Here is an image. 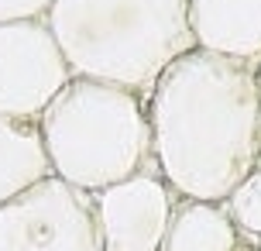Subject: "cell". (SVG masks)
Masks as SVG:
<instances>
[{
	"label": "cell",
	"mask_w": 261,
	"mask_h": 251,
	"mask_svg": "<svg viewBox=\"0 0 261 251\" xmlns=\"http://www.w3.org/2000/svg\"><path fill=\"white\" fill-rule=\"evenodd\" d=\"M72 76L45 17L0 21V114L38 120Z\"/></svg>",
	"instance_id": "5"
},
{
	"label": "cell",
	"mask_w": 261,
	"mask_h": 251,
	"mask_svg": "<svg viewBox=\"0 0 261 251\" xmlns=\"http://www.w3.org/2000/svg\"><path fill=\"white\" fill-rule=\"evenodd\" d=\"M155 169L182 199H223L261 162L258 62L179 55L148 90Z\"/></svg>",
	"instance_id": "1"
},
{
	"label": "cell",
	"mask_w": 261,
	"mask_h": 251,
	"mask_svg": "<svg viewBox=\"0 0 261 251\" xmlns=\"http://www.w3.org/2000/svg\"><path fill=\"white\" fill-rule=\"evenodd\" d=\"M45 21L76 76L141 93L196 48L189 0H55Z\"/></svg>",
	"instance_id": "2"
},
{
	"label": "cell",
	"mask_w": 261,
	"mask_h": 251,
	"mask_svg": "<svg viewBox=\"0 0 261 251\" xmlns=\"http://www.w3.org/2000/svg\"><path fill=\"white\" fill-rule=\"evenodd\" d=\"M234 251H261V248H258V244H248V241H241Z\"/></svg>",
	"instance_id": "12"
},
{
	"label": "cell",
	"mask_w": 261,
	"mask_h": 251,
	"mask_svg": "<svg viewBox=\"0 0 261 251\" xmlns=\"http://www.w3.org/2000/svg\"><path fill=\"white\" fill-rule=\"evenodd\" d=\"M196 48L261 66V0H189Z\"/></svg>",
	"instance_id": "7"
},
{
	"label": "cell",
	"mask_w": 261,
	"mask_h": 251,
	"mask_svg": "<svg viewBox=\"0 0 261 251\" xmlns=\"http://www.w3.org/2000/svg\"><path fill=\"white\" fill-rule=\"evenodd\" d=\"M258 80H261V66H258Z\"/></svg>",
	"instance_id": "13"
},
{
	"label": "cell",
	"mask_w": 261,
	"mask_h": 251,
	"mask_svg": "<svg viewBox=\"0 0 261 251\" xmlns=\"http://www.w3.org/2000/svg\"><path fill=\"white\" fill-rule=\"evenodd\" d=\"M93 196L103 231V251H162L179 193L165 183L155 165Z\"/></svg>",
	"instance_id": "6"
},
{
	"label": "cell",
	"mask_w": 261,
	"mask_h": 251,
	"mask_svg": "<svg viewBox=\"0 0 261 251\" xmlns=\"http://www.w3.org/2000/svg\"><path fill=\"white\" fill-rule=\"evenodd\" d=\"M52 175L41 124L28 117L0 114V203L21 196L24 189Z\"/></svg>",
	"instance_id": "8"
},
{
	"label": "cell",
	"mask_w": 261,
	"mask_h": 251,
	"mask_svg": "<svg viewBox=\"0 0 261 251\" xmlns=\"http://www.w3.org/2000/svg\"><path fill=\"white\" fill-rule=\"evenodd\" d=\"M237 244H241V231L223 203L179 196L162 251H234Z\"/></svg>",
	"instance_id": "9"
},
{
	"label": "cell",
	"mask_w": 261,
	"mask_h": 251,
	"mask_svg": "<svg viewBox=\"0 0 261 251\" xmlns=\"http://www.w3.org/2000/svg\"><path fill=\"white\" fill-rule=\"evenodd\" d=\"M0 251H103L96 196L48 175L0 203Z\"/></svg>",
	"instance_id": "4"
},
{
	"label": "cell",
	"mask_w": 261,
	"mask_h": 251,
	"mask_svg": "<svg viewBox=\"0 0 261 251\" xmlns=\"http://www.w3.org/2000/svg\"><path fill=\"white\" fill-rule=\"evenodd\" d=\"M55 0H0V21H24V17H45Z\"/></svg>",
	"instance_id": "11"
},
{
	"label": "cell",
	"mask_w": 261,
	"mask_h": 251,
	"mask_svg": "<svg viewBox=\"0 0 261 251\" xmlns=\"http://www.w3.org/2000/svg\"><path fill=\"white\" fill-rule=\"evenodd\" d=\"M52 175L100 193L155 165L148 96L120 83L72 76L38 117Z\"/></svg>",
	"instance_id": "3"
},
{
	"label": "cell",
	"mask_w": 261,
	"mask_h": 251,
	"mask_svg": "<svg viewBox=\"0 0 261 251\" xmlns=\"http://www.w3.org/2000/svg\"><path fill=\"white\" fill-rule=\"evenodd\" d=\"M223 207H227V213H230V220L237 224L241 234L261 238V165L248 179L237 183V189L223 199Z\"/></svg>",
	"instance_id": "10"
}]
</instances>
